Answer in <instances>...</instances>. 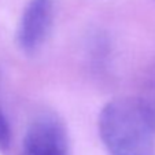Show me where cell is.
Wrapping results in <instances>:
<instances>
[{
	"label": "cell",
	"mask_w": 155,
	"mask_h": 155,
	"mask_svg": "<svg viewBox=\"0 0 155 155\" xmlns=\"http://www.w3.org/2000/svg\"><path fill=\"white\" fill-rule=\"evenodd\" d=\"M99 135L108 155H155V130L136 99H114L99 114Z\"/></svg>",
	"instance_id": "cell-1"
},
{
	"label": "cell",
	"mask_w": 155,
	"mask_h": 155,
	"mask_svg": "<svg viewBox=\"0 0 155 155\" xmlns=\"http://www.w3.org/2000/svg\"><path fill=\"white\" fill-rule=\"evenodd\" d=\"M21 155H69L63 124L50 113L37 115L26 129Z\"/></svg>",
	"instance_id": "cell-2"
},
{
	"label": "cell",
	"mask_w": 155,
	"mask_h": 155,
	"mask_svg": "<svg viewBox=\"0 0 155 155\" xmlns=\"http://www.w3.org/2000/svg\"><path fill=\"white\" fill-rule=\"evenodd\" d=\"M52 0H30L21 15L17 29V43L28 55L36 54L45 43L52 28Z\"/></svg>",
	"instance_id": "cell-3"
},
{
	"label": "cell",
	"mask_w": 155,
	"mask_h": 155,
	"mask_svg": "<svg viewBox=\"0 0 155 155\" xmlns=\"http://www.w3.org/2000/svg\"><path fill=\"white\" fill-rule=\"evenodd\" d=\"M136 100L155 130V63H152L144 74Z\"/></svg>",
	"instance_id": "cell-4"
},
{
	"label": "cell",
	"mask_w": 155,
	"mask_h": 155,
	"mask_svg": "<svg viewBox=\"0 0 155 155\" xmlns=\"http://www.w3.org/2000/svg\"><path fill=\"white\" fill-rule=\"evenodd\" d=\"M11 141V130L7 122V118L4 117L2 108H0V150H7Z\"/></svg>",
	"instance_id": "cell-5"
}]
</instances>
